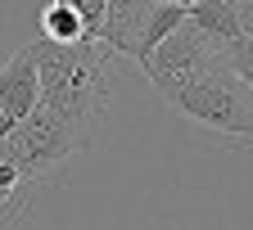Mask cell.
I'll list each match as a JSON object with an SVG mask.
<instances>
[{
  "mask_svg": "<svg viewBox=\"0 0 253 230\" xmlns=\"http://www.w3.org/2000/svg\"><path fill=\"white\" fill-rule=\"evenodd\" d=\"M32 59H37V77H41V104L54 109L63 122H73L82 136L95 145L109 113V63L113 54L100 41H50L37 37L27 41Z\"/></svg>",
  "mask_w": 253,
  "mask_h": 230,
  "instance_id": "obj_1",
  "label": "cell"
},
{
  "mask_svg": "<svg viewBox=\"0 0 253 230\" xmlns=\"http://www.w3.org/2000/svg\"><path fill=\"white\" fill-rule=\"evenodd\" d=\"M158 100L185 126L204 131V136H217L221 145H235V149L253 145V90L221 54L208 68H199L195 77H185L172 90H163Z\"/></svg>",
  "mask_w": 253,
  "mask_h": 230,
  "instance_id": "obj_2",
  "label": "cell"
},
{
  "mask_svg": "<svg viewBox=\"0 0 253 230\" xmlns=\"http://www.w3.org/2000/svg\"><path fill=\"white\" fill-rule=\"evenodd\" d=\"M185 14L190 9L168 5V0H113L109 18H104V27H100L95 41H100L113 59L140 68V63L185 23Z\"/></svg>",
  "mask_w": 253,
  "mask_h": 230,
  "instance_id": "obj_3",
  "label": "cell"
},
{
  "mask_svg": "<svg viewBox=\"0 0 253 230\" xmlns=\"http://www.w3.org/2000/svg\"><path fill=\"white\" fill-rule=\"evenodd\" d=\"M9 145H14V158H18V167H23V176L32 181V190H37L45 176H54L59 167H68V162L82 153V149H90V140L82 136V131L73 126V122H63L54 109H37L23 126H14L9 131Z\"/></svg>",
  "mask_w": 253,
  "mask_h": 230,
  "instance_id": "obj_4",
  "label": "cell"
},
{
  "mask_svg": "<svg viewBox=\"0 0 253 230\" xmlns=\"http://www.w3.org/2000/svg\"><path fill=\"white\" fill-rule=\"evenodd\" d=\"M217 54H221V50L204 37V27L185 14V23L140 63V73L149 77V86H154L158 95H163V90H172L176 81H185V77H195L199 68H208Z\"/></svg>",
  "mask_w": 253,
  "mask_h": 230,
  "instance_id": "obj_5",
  "label": "cell"
},
{
  "mask_svg": "<svg viewBox=\"0 0 253 230\" xmlns=\"http://www.w3.org/2000/svg\"><path fill=\"white\" fill-rule=\"evenodd\" d=\"M37 109H41V77H37L32 50L23 45L0 68V136H9L14 126H23Z\"/></svg>",
  "mask_w": 253,
  "mask_h": 230,
  "instance_id": "obj_6",
  "label": "cell"
},
{
  "mask_svg": "<svg viewBox=\"0 0 253 230\" xmlns=\"http://www.w3.org/2000/svg\"><path fill=\"white\" fill-rule=\"evenodd\" d=\"M190 18H195L204 27V37L217 45V50H226L235 37H244V27H240V9H235V0H199L195 9H190Z\"/></svg>",
  "mask_w": 253,
  "mask_h": 230,
  "instance_id": "obj_7",
  "label": "cell"
},
{
  "mask_svg": "<svg viewBox=\"0 0 253 230\" xmlns=\"http://www.w3.org/2000/svg\"><path fill=\"white\" fill-rule=\"evenodd\" d=\"M37 23H41V37L63 41V45H73V41H95V37H90V27H86V18L68 5V0H45Z\"/></svg>",
  "mask_w": 253,
  "mask_h": 230,
  "instance_id": "obj_8",
  "label": "cell"
},
{
  "mask_svg": "<svg viewBox=\"0 0 253 230\" xmlns=\"http://www.w3.org/2000/svg\"><path fill=\"white\" fill-rule=\"evenodd\" d=\"M221 59H226L231 68L249 81V90H253V37H235L226 50H221Z\"/></svg>",
  "mask_w": 253,
  "mask_h": 230,
  "instance_id": "obj_9",
  "label": "cell"
},
{
  "mask_svg": "<svg viewBox=\"0 0 253 230\" xmlns=\"http://www.w3.org/2000/svg\"><path fill=\"white\" fill-rule=\"evenodd\" d=\"M240 27H244V37H253V0H240Z\"/></svg>",
  "mask_w": 253,
  "mask_h": 230,
  "instance_id": "obj_10",
  "label": "cell"
},
{
  "mask_svg": "<svg viewBox=\"0 0 253 230\" xmlns=\"http://www.w3.org/2000/svg\"><path fill=\"white\" fill-rule=\"evenodd\" d=\"M235 5H240V0H235Z\"/></svg>",
  "mask_w": 253,
  "mask_h": 230,
  "instance_id": "obj_11",
  "label": "cell"
}]
</instances>
